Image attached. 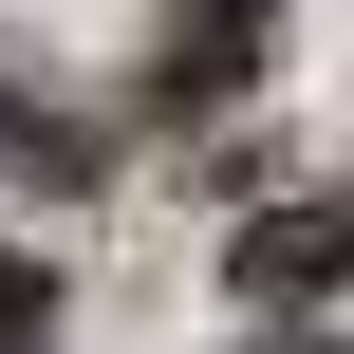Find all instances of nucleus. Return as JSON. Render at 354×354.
<instances>
[{
  "label": "nucleus",
  "instance_id": "obj_2",
  "mask_svg": "<svg viewBox=\"0 0 354 354\" xmlns=\"http://www.w3.org/2000/svg\"><path fill=\"white\" fill-rule=\"evenodd\" d=\"M261 37H280V0H168V37H149V112H224V93L261 75Z\"/></svg>",
  "mask_w": 354,
  "mask_h": 354
},
{
  "label": "nucleus",
  "instance_id": "obj_3",
  "mask_svg": "<svg viewBox=\"0 0 354 354\" xmlns=\"http://www.w3.org/2000/svg\"><path fill=\"white\" fill-rule=\"evenodd\" d=\"M37 317H56V261H37V243H0V354L37 336Z\"/></svg>",
  "mask_w": 354,
  "mask_h": 354
},
{
  "label": "nucleus",
  "instance_id": "obj_4",
  "mask_svg": "<svg viewBox=\"0 0 354 354\" xmlns=\"http://www.w3.org/2000/svg\"><path fill=\"white\" fill-rule=\"evenodd\" d=\"M280 354H336V336H280Z\"/></svg>",
  "mask_w": 354,
  "mask_h": 354
},
{
  "label": "nucleus",
  "instance_id": "obj_1",
  "mask_svg": "<svg viewBox=\"0 0 354 354\" xmlns=\"http://www.w3.org/2000/svg\"><path fill=\"white\" fill-rule=\"evenodd\" d=\"M224 280H243L261 317H317V299H354V205H336V187H299V205H243V224H224Z\"/></svg>",
  "mask_w": 354,
  "mask_h": 354
}]
</instances>
